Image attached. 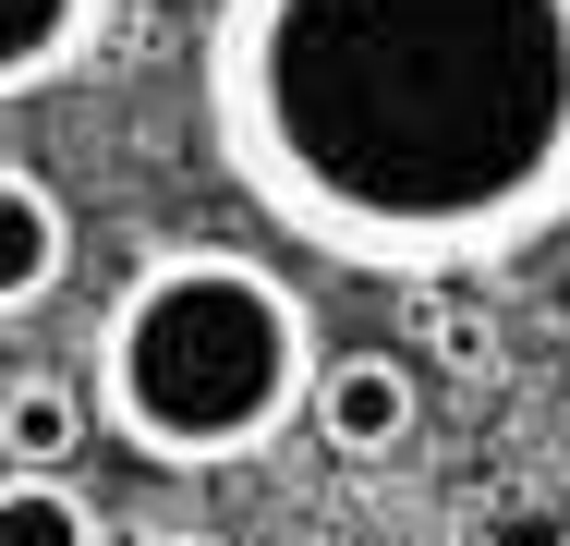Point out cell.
Segmentation results:
<instances>
[{
	"label": "cell",
	"instance_id": "6da1fadb",
	"mask_svg": "<svg viewBox=\"0 0 570 546\" xmlns=\"http://www.w3.org/2000/svg\"><path fill=\"white\" fill-rule=\"evenodd\" d=\"M230 195L352 280H498L570 231V0H207Z\"/></svg>",
	"mask_w": 570,
	"mask_h": 546
},
{
	"label": "cell",
	"instance_id": "7a4b0ae2",
	"mask_svg": "<svg viewBox=\"0 0 570 546\" xmlns=\"http://www.w3.org/2000/svg\"><path fill=\"white\" fill-rule=\"evenodd\" d=\"M316 304L243 243H158L98 304V426L158 474H243L316 413Z\"/></svg>",
	"mask_w": 570,
	"mask_h": 546
},
{
	"label": "cell",
	"instance_id": "3957f363",
	"mask_svg": "<svg viewBox=\"0 0 570 546\" xmlns=\"http://www.w3.org/2000/svg\"><path fill=\"white\" fill-rule=\"evenodd\" d=\"M413 413H425V389H413V364H401V352H328V377H316V413H304V426L328 437L341 461H389V449H413Z\"/></svg>",
	"mask_w": 570,
	"mask_h": 546
},
{
	"label": "cell",
	"instance_id": "277c9868",
	"mask_svg": "<svg viewBox=\"0 0 570 546\" xmlns=\"http://www.w3.org/2000/svg\"><path fill=\"white\" fill-rule=\"evenodd\" d=\"M110 49V0H0V109L73 86Z\"/></svg>",
	"mask_w": 570,
	"mask_h": 546
},
{
	"label": "cell",
	"instance_id": "5b68a950",
	"mask_svg": "<svg viewBox=\"0 0 570 546\" xmlns=\"http://www.w3.org/2000/svg\"><path fill=\"white\" fill-rule=\"evenodd\" d=\"M61 280H73V207L0 158V316H37Z\"/></svg>",
	"mask_w": 570,
	"mask_h": 546
},
{
	"label": "cell",
	"instance_id": "8992f818",
	"mask_svg": "<svg viewBox=\"0 0 570 546\" xmlns=\"http://www.w3.org/2000/svg\"><path fill=\"white\" fill-rule=\"evenodd\" d=\"M0 546H110V523L86 486H61V461H12L0 474Z\"/></svg>",
	"mask_w": 570,
	"mask_h": 546
},
{
	"label": "cell",
	"instance_id": "52a82bcc",
	"mask_svg": "<svg viewBox=\"0 0 570 546\" xmlns=\"http://www.w3.org/2000/svg\"><path fill=\"white\" fill-rule=\"evenodd\" d=\"M98 426V389H73V377H12L0 389V461H73Z\"/></svg>",
	"mask_w": 570,
	"mask_h": 546
},
{
	"label": "cell",
	"instance_id": "ba28073f",
	"mask_svg": "<svg viewBox=\"0 0 570 546\" xmlns=\"http://www.w3.org/2000/svg\"><path fill=\"white\" fill-rule=\"evenodd\" d=\"M413 304H425V340H438L450 364H498V328H485V304H461V280L413 292Z\"/></svg>",
	"mask_w": 570,
	"mask_h": 546
},
{
	"label": "cell",
	"instance_id": "9c48e42d",
	"mask_svg": "<svg viewBox=\"0 0 570 546\" xmlns=\"http://www.w3.org/2000/svg\"><path fill=\"white\" fill-rule=\"evenodd\" d=\"M134 546H219V535H134Z\"/></svg>",
	"mask_w": 570,
	"mask_h": 546
},
{
	"label": "cell",
	"instance_id": "30bf717a",
	"mask_svg": "<svg viewBox=\"0 0 570 546\" xmlns=\"http://www.w3.org/2000/svg\"><path fill=\"white\" fill-rule=\"evenodd\" d=\"M559 546H570V535H559Z\"/></svg>",
	"mask_w": 570,
	"mask_h": 546
}]
</instances>
